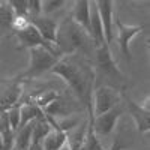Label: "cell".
<instances>
[{"label": "cell", "mask_w": 150, "mask_h": 150, "mask_svg": "<svg viewBox=\"0 0 150 150\" xmlns=\"http://www.w3.org/2000/svg\"><path fill=\"white\" fill-rule=\"evenodd\" d=\"M30 26V21H29V17H21V15H15L14 18V23H12V30L15 33L17 32H21L24 29H27Z\"/></svg>", "instance_id": "cell-22"}, {"label": "cell", "mask_w": 150, "mask_h": 150, "mask_svg": "<svg viewBox=\"0 0 150 150\" xmlns=\"http://www.w3.org/2000/svg\"><path fill=\"white\" fill-rule=\"evenodd\" d=\"M36 122V120H35ZM35 122L27 123L26 126L20 128L14 135V149L12 150H27L32 143V134L35 128Z\"/></svg>", "instance_id": "cell-13"}, {"label": "cell", "mask_w": 150, "mask_h": 150, "mask_svg": "<svg viewBox=\"0 0 150 150\" xmlns=\"http://www.w3.org/2000/svg\"><path fill=\"white\" fill-rule=\"evenodd\" d=\"M0 150H12V146H9V144L3 140L2 134H0Z\"/></svg>", "instance_id": "cell-24"}, {"label": "cell", "mask_w": 150, "mask_h": 150, "mask_svg": "<svg viewBox=\"0 0 150 150\" xmlns=\"http://www.w3.org/2000/svg\"><path fill=\"white\" fill-rule=\"evenodd\" d=\"M120 116H122V110L119 107H116V108L104 112V114H101V116L93 117V131H95L96 137L110 135L112 132V129L116 128V123H117Z\"/></svg>", "instance_id": "cell-9"}, {"label": "cell", "mask_w": 150, "mask_h": 150, "mask_svg": "<svg viewBox=\"0 0 150 150\" xmlns=\"http://www.w3.org/2000/svg\"><path fill=\"white\" fill-rule=\"evenodd\" d=\"M129 108H131V114L134 117V122L137 125L140 132H147L150 128V119H149V112L144 111L138 104H135L129 101Z\"/></svg>", "instance_id": "cell-15"}, {"label": "cell", "mask_w": 150, "mask_h": 150, "mask_svg": "<svg viewBox=\"0 0 150 150\" xmlns=\"http://www.w3.org/2000/svg\"><path fill=\"white\" fill-rule=\"evenodd\" d=\"M15 14L12 11L9 2H0V33H5L6 30H12Z\"/></svg>", "instance_id": "cell-16"}, {"label": "cell", "mask_w": 150, "mask_h": 150, "mask_svg": "<svg viewBox=\"0 0 150 150\" xmlns=\"http://www.w3.org/2000/svg\"><path fill=\"white\" fill-rule=\"evenodd\" d=\"M65 5H66L65 0H45V2H42V15L50 17L53 12L62 9Z\"/></svg>", "instance_id": "cell-20"}, {"label": "cell", "mask_w": 150, "mask_h": 150, "mask_svg": "<svg viewBox=\"0 0 150 150\" xmlns=\"http://www.w3.org/2000/svg\"><path fill=\"white\" fill-rule=\"evenodd\" d=\"M0 38H2V33H0Z\"/></svg>", "instance_id": "cell-28"}, {"label": "cell", "mask_w": 150, "mask_h": 150, "mask_svg": "<svg viewBox=\"0 0 150 150\" xmlns=\"http://www.w3.org/2000/svg\"><path fill=\"white\" fill-rule=\"evenodd\" d=\"M29 54H30V63L26 71L27 77H38V75H42L47 71H51V68L60 59V56L50 53L48 50H45L42 47L30 48Z\"/></svg>", "instance_id": "cell-4"}, {"label": "cell", "mask_w": 150, "mask_h": 150, "mask_svg": "<svg viewBox=\"0 0 150 150\" xmlns=\"http://www.w3.org/2000/svg\"><path fill=\"white\" fill-rule=\"evenodd\" d=\"M123 149H125V146L122 144V141L120 140H116L114 143H112V146H111L110 150H123Z\"/></svg>", "instance_id": "cell-26"}, {"label": "cell", "mask_w": 150, "mask_h": 150, "mask_svg": "<svg viewBox=\"0 0 150 150\" xmlns=\"http://www.w3.org/2000/svg\"><path fill=\"white\" fill-rule=\"evenodd\" d=\"M8 108H9V107H5V105H2V104H0V116H2V114H5V112L8 111Z\"/></svg>", "instance_id": "cell-27"}, {"label": "cell", "mask_w": 150, "mask_h": 150, "mask_svg": "<svg viewBox=\"0 0 150 150\" xmlns=\"http://www.w3.org/2000/svg\"><path fill=\"white\" fill-rule=\"evenodd\" d=\"M120 101V92L112 89L110 86H101L98 89L92 90L90 93V105L93 117H98L104 112L116 108Z\"/></svg>", "instance_id": "cell-3"}, {"label": "cell", "mask_w": 150, "mask_h": 150, "mask_svg": "<svg viewBox=\"0 0 150 150\" xmlns=\"http://www.w3.org/2000/svg\"><path fill=\"white\" fill-rule=\"evenodd\" d=\"M59 96H60V95H59L57 90H44V92H41V93H38V95L32 99V104L36 105L41 111H44L48 105H51Z\"/></svg>", "instance_id": "cell-18"}, {"label": "cell", "mask_w": 150, "mask_h": 150, "mask_svg": "<svg viewBox=\"0 0 150 150\" xmlns=\"http://www.w3.org/2000/svg\"><path fill=\"white\" fill-rule=\"evenodd\" d=\"M86 131H87V120L83 125H78L77 128H74L72 131L66 132V146L69 150H80L86 137Z\"/></svg>", "instance_id": "cell-14"}, {"label": "cell", "mask_w": 150, "mask_h": 150, "mask_svg": "<svg viewBox=\"0 0 150 150\" xmlns=\"http://www.w3.org/2000/svg\"><path fill=\"white\" fill-rule=\"evenodd\" d=\"M112 27L117 30V39L120 45V51L126 60H131V42L132 39L143 32V26H132V24H123L119 17L112 20Z\"/></svg>", "instance_id": "cell-6"}, {"label": "cell", "mask_w": 150, "mask_h": 150, "mask_svg": "<svg viewBox=\"0 0 150 150\" xmlns=\"http://www.w3.org/2000/svg\"><path fill=\"white\" fill-rule=\"evenodd\" d=\"M56 45L62 56L74 54L75 51L86 50L89 45H93L90 35L77 23H74L71 17H68L63 23L59 24V30L56 36Z\"/></svg>", "instance_id": "cell-2"}, {"label": "cell", "mask_w": 150, "mask_h": 150, "mask_svg": "<svg viewBox=\"0 0 150 150\" xmlns=\"http://www.w3.org/2000/svg\"><path fill=\"white\" fill-rule=\"evenodd\" d=\"M50 72H53L54 75H57V77H60L69 86L72 93L77 96L80 101L86 102V105L89 104L90 93L93 90V84H92V81H87L83 71L75 63H72V62L68 60L66 57H60L59 62L51 68Z\"/></svg>", "instance_id": "cell-1"}, {"label": "cell", "mask_w": 150, "mask_h": 150, "mask_svg": "<svg viewBox=\"0 0 150 150\" xmlns=\"http://www.w3.org/2000/svg\"><path fill=\"white\" fill-rule=\"evenodd\" d=\"M95 57H96V66L107 75H114L120 77L122 72L119 71V66L116 63L114 57L111 54V48L107 44H102L95 48Z\"/></svg>", "instance_id": "cell-7"}, {"label": "cell", "mask_w": 150, "mask_h": 150, "mask_svg": "<svg viewBox=\"0 0 150 150\" xmlns=\"http://www.w3.org/2000/svg\"><path fill=\"white\" fill-rule=\"evenodd\" d=\"M27 150H44V149H42V144H41V143H38V141H32Z\"/></svg>", "instance_id": "cell-25"}, {"label": "cell", "mask_w": 150, "mask_h": 150, "mask_svg": "<svg viewBox=\"0 0 150 150\" xmlns=\"http://www.w3.org/2000/svg\"><path fill=\"white\" fill-rule=\"evenodd\" d=\"M15 36H17L18 44H20L21 47H24V48H29V50H30V48H36V47H42V48L48 50L50 53H53V54H57V56H60V57H63V56L60 54L57 45L47 42L44 38L41 36V33L38 32V30L32 26V24H30L27 29H24V30H21V32H17Z\"/></svg>", "instance_id": "cell-5"}, {"label": "cell", "mask_w": 150, "mask_h": 150, "mask_svg": "<svg viewBox=\"0 0 150 150\" xmlns=\"http://www.w3.org/2000/svg\"><path fill=\"white\" fill-rule=\"evenodd\" d=\"M12 11L15 15L21 17H29V0H23V2H17V0H11L9 2Z\"/></svg>", "instance_id": "cell-21"}, {"label": "cell", "mask_w": 150, "mask_h": 150, "mask_svg": "<svg viewBox=\"0 0 150 150\" xmlns=\"http://www.w3.org/2000/svg\"><path fill=\"white\" fill-rule=\"evenodd\" d=\"M74 23H77L80 27H83L87 33H89V24H90V2H75L74 3V11L69 15ZM90 35V33H89Z\"/></svg>", "instance_id": "cell-11"}, {"label": "cell", "mask_w": 150, "mask_h": 150, "mask_svg": "<svg viewBox=\"0 0 150 150\" xmlns=\"http://www.w3.org/2000/svg\"><path fill=\"white\" fill-rule=\"evenodd\" d=\"M6 114V119H8V123L12 129V132H17L18 128H20V122H21V104H15L8 108V111L5 112Z\"/></svg>", "instance_id": "cell-19"}, {"label": "cell", "mask_w": 150, "mask_h": 150, "mask_svg": "<svg viewBox=\"0 0 150 150\" xmlns=\"http://www.w3.org/2000/svg\"><path fill=\"white\" fill-rule=\"evenodd\" d=\"M41 116H42V111L38 108L36 105H33L32 102L21 104V122H20V128L26 126V125L30 123V122H35L38 117H41Z\"/></svg>", "instance_id": "cell-17"}, {"label": "cell", "mask_w": 150, "mask_h": 150, "mask_svg": "<svg viewBox=\"0 0 150 150\" xmlns=\"http://www.w3.org/2000/svg\"><path fill=\"white\" fill-rule=\"evenodd\" d=\"M44 150H62L66 146V132L59 128H50L47 135L41 141Z\"/></svg>", "instance_id": "cell-12"}, {"label": "cell", "mask_w": 150, "mask_h": 150, "mask_svg": "<svg viewBox=\"0 0 150 150\" xmlns=\"http://www.w3.org/2000/svg\"><path fill=\"white\" fill-rule=\"evenodd\" d=\"M98 6V12H99V17H101V24H102V32H104V39L107 45H111L112 42V20H114V3L111 0H99L96 2Z\"/></svg>", "instance_id": "cell-8"}, {"label": "cell", "mask_w": 150, "mask_h": 150, "mask_svg": "<svg viewBox=\"0 0 150 150\" xmlns=\"http://www.w3.org/2000/svg\"><path fill=\"white\" fill-rule=\"evenodd\" d=\"M30 24L41 33V36L50 44H54L56 45V36H57V30H59V23L50 17H33L29 18Z\"/></svg>", "instance_id": "cell-10"}, {"label": "cell", "mask_w": 150, "mask_h": 150, "mask_svg": "<svg viewBox=\"0 0 150 150\" xmlns=\"http://www.w3.org/2000/svg\"><path fill=\"white\" fill-rule=\"evenodd\" d=\"M42 15V2L41 0H29V18Z\"/></svg>", "instance_id": "cell-23"}]
</instances>
